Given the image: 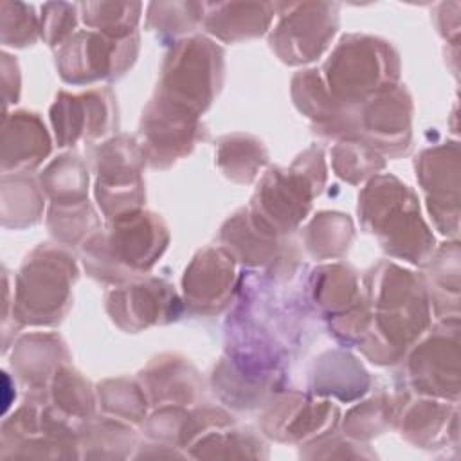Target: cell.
<instances>
[{
    "mask_svg": "<svg viewBox=\"0 0 461 461\" xmlns=\"http://www.w3.org/2000/svg\"><path fill=\"white\" fill-rule=\"evenodd\" d=\"M414 385L425 394H436L447 402L459 400V317L447 319L443 328L432 333L411 358Z\"/></svg>",
    "mask_w": 461,
    "mask_h": 461,
    "instance_id": "1",
    "label": "cell"
},
{
    "mask_svg": "<svg viewBox=\"0 0 461 461\" xmlns=\"http://www.w3.org/2000/svg\"><path fill=\"white\" fill-rule=\"evenodd\" d=\"M420 182L427 193L429 211L438 229L447 236L459 230V146L448 140L421 153Z\"/></svg>",
    "mask_w": 461,
    "mask_h": 461,
    "instance_id": "2",
    "label": "cell"
},
{
    "mask_svg": "<svg viewBox=\"0 0 461 461\" xmlns=\"http://www.w3.org/2000/svg\"><path fill=\"white\" fill-rule=\"evenodd\" d=\"M221 70V56L211 41L191 40L184 41L171 56L164 74L167 95L184 97L189 110H203L218 85Z\"/></svg>",
    "mask_w": 461,
    "mask_h": 461,
    "instance_id": "3",
    "label": "cell"
},
{
    "mask_svg": "<svg viewBox=\"0 0 461 461\" xmlns=\"http://www.w3.org/2000/svg\"><path fill=\"white\" fill-rule=\"evenodd\" d=\"M167 243L166 229L160 220L153 214L130 212L119 214L113 229V247L112 254H119L121 263L128 268H148L164 250Z\"/></svg>",
    "mask_w": 461,
    "mask_h": 461,
    "instance_id": "4",
    "label": "cell"
},
{
    "mask_svg": "<svg viewBox=\"0 0 461 461\" xmlns=\"http://www.w3.org/2000/svg\"><path fill=\"white\" fill-rule=\"evenodd\" d=\"M72 45L67 49L63 76L68 81H90L95 77L112 76L117 70V65H126V59L115 58L119 56H133L131 40L126 36L121 43L90 34L81 32Z\"/></svg>",
    "mask_w": 461,
    "mask_h": 461,
    "instance_id": "5",
    "label": "cell"
},
{
    "mask_svg": "<svg viewBox=\"0 0 461 461\" xmlns=\"http://www.w3.org/2000/svg\"><path fill=\"white\" fill-rule=\"evenodd\" d=\"M405 434L418 445H436L438 441L450 439L445 430L457 436V403L447 402H420L409 412Z\"/></svg>",
    "mask_w": 461,
    "mask_h": 461,
    "instance_id": "6",
    "label": "cell"
}]
</instances>
